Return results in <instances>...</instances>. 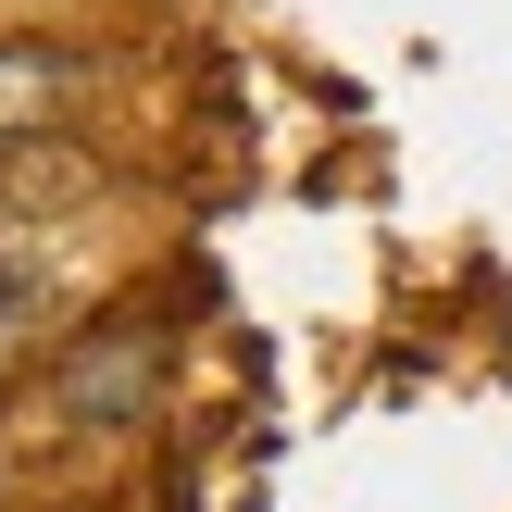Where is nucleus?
Returning a JSON list of instances; mask_svg holds the SVG:
<instances>
[{
	"label": "nucleus",
	"mask_w": 512,
	"mask_h": 512,
	"mask_svg": "<svg viewBox=\"0 0 512 512\" xmlns=\"http://www.w3.org/2000/svg\"><path fill=\"white\" fill-rule=\"evenodd\" d=\"M63 100H75V63H50V50L0 38V150H25L38 125H63Z\"/></svg>",
	"instance_id": "f257e3e1"
}]
</instances>
